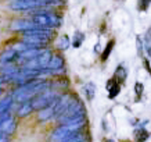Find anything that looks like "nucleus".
Instances as JSON below:
<instances>
[{
  "label": "nucleus",
  "instance_id": "f257e3e1",
  "mask_svg": "<svg viewBox=\"0 0 151 142\" xmlns=\"http://www.w3.org/2000/svg\"><path fill=\"white\" fill-rule=\"evenodd\" d=\"M51 89V82L46 79H31L28 82L19 85L15 91L11 93L14 102H19V103H25V102H31L33 98L40 95L43 92Z\"/></svg>",
  "mask_w": 151,
  "mask_h": 142
},
{
  "label": "nucleus",
  "instance_id": "f03ea898",
  "mask_svg": "<svg viewBox=\"0 0 151 142\" xmlns=\"http://www.w3.org/2000/svg\"><path fill=\"white\" fill-rule=\"evenodd\" d=\"M32 21L39 28L53 29V28H57L61 25L63 18L57 13H50L47 10L35 9V10H32Z\"/></svg>",
  "mask_w": 151,
  "mask_h": 142
},
{
  "label": "nucleus",
  "instance_id": "7ed1b4c3",
  "mask_svg": "<svg viewBox=\"0 0 151 142\" xmlns=\"http://www.w3.org/2000/svg\"><path fill=\"white\" fill-rule=\"evenodd\" d=\"M57 99H58V95H57L53 89H49V91L37 95L36 98H33L32 100H31V105H32L33 110H37V111H39V110L45 109L47 106L53 105Z\"/></svg>",
  "mask_w": 151,
  "mask_h": 142
},
{
  "label": "nucleus",
  "instance_id": "20e7f679",
  "mask_svg": "<svg viewBox=\"0 0 151 142\" xmlns=\"http://www.w3.org/2000/svg\"><path fill=\"white\" fill-rule=\"evenodd\" d=\"M76 117H85V107H83V103L81 100H78V99L73 102L72 105L69 106L68 109L65 110L64 113L60 116L57 120L63 124L64 121H67V120L76 119Z\"/></svg>",
  "mask_w": 151,
  "mask_h": 142
},
{
  "label": "nucleus",
  "instance_id": "39448f33",
  "mask_svg": "<svg viewBox=\"0 0 151 142\" xmlns=\"http://www.w3.org/2000/svg\"><path fill=\"white\" fill-rule=\"evenodd\" d=\"M43 6L45 3L40 0H13L10 3V9L13 11H32L35 9H42Z\"/></svg>",
  "mask_w": 151,
  "mask_h": 142
},
{
  "label": "nucleus",
  "instance_id": "423d86ee",
  "mask_svg": "<svg viewBox=\"0 0 151 142\" xmlns=\"http://www.w3.org/2000/svg\"><path fill=\"white\" fill-rule=\"evenodd\" d=\"M11 31H14V32H21V33H25L28 32V31H31V29H35V28H39L36 25V24L33 23L32 20H15V21H13V24H11Z\"/></svg>",
  "mask_w": 151,
  "mask_h": 142
},
{
  "label": "nucleus",
  "instance_id": "0eeeda50",
  "mask_svg": "<svg viewBox=\"0 0 151 142\" xmlns=\"http://www.w3.org/2000/svg\"><path fill=\"white\" fill-rule=\"evenodd\" d=\"M72 133H75V131H69L65 125H60V127H57V128L50 134L49 141L50 142H65V139Z\"/></svg>",
  "mask_w": 151,
  "mask_h": 142
},
{
  "label": "nucleus",
  "instance_id": "6e6552de",
  "mask_svg": "<svg viewBox=\"0 0 151 142\" xmlns=\"http://www.w3.org/2000/svg\"><path fill=\"white\" fill-rule=\"evenodd\" d=\"M64 67V57L61 55H54L51 56L50 61H49V64H47V70L51 71V73H55V71H58Z\"/></svg>",
  "mask_w": 151,
  "mask_h": 142
},
{
  "label": "nucleus",
  "instance_id": "1a4fd4ad",
  "mask_svg": "<svg viewBox=\"0 0 151 142\" xmlns=\"http://www.w3.org/2000/svg\"><path fill=\"white\" fill-rule=\"evenodd\" d=\"M54 103L37 111V120H39V121L45 123V121H49V120L54 119Z\"/></svg>",
  "mask_w": 151,
  "mask_h": 142
},
{
  "label": "nucleus",
  "instance_id": "9d476101",
  "mask_svg": "<svg viewBox=\"0 0 151 142\" xmlns=\"http://www.w3.org/2000/svg\"><path fill=\"white\" fill-rule=\"evenodd\" d=\"M15 60H18V52H15L14 49H9V50L0 53V63L1 64H10V63H14Z\"/></svg>",
  "mask_w": 151,
  "mask_h": 142
},
{
  "label": "nucleus",
  "instance_id": "9b49d317",
  "mask_svg": "<svg viewBox=\"0 0 151 142\" xmlns=\"http://www.w3.org/2000/svg\"><path fill=\"white\" fill-rule=\"evenodd\" d=\"M15 130H17V121L11 117V119H9L7 121H4V123L0 125V131L1 133H4L6 135H11V134L15 133Z\"/></svg>",
  "mask_w": 151,
  "mask_h": 142
},
{
  "label": "nucleus",
  "instance_id": "f8f14e48",
  "mask_svg": "<svg viewBox=\"0 0 151 142\" xmlns=\"http://www.w3.org/2000/svg\"><path fill=\"white\" fill-rule=\"evenodd\" d=\"M32 111H33V109H32L31 102H25V103H21V106L18 107L17 116H18V117H27V116H29Z\"/></svg>",
  "mask_w": 151,
  "mask_h": 142
},
{
  "label": "nucleus",
  "instance_id": "ddd939ff",
  "mask_svg": "<svg viewBox=\"0 0 151 142\" xmlns=\"http://www.w3.org/2000/svg\"><path fill=\"white\" fill-rule=\"evenodd\" d=\"M86 141H87V138L82 131H75V133H72L65 139V142H86Z\"/></svg>",
  "mask_w": 151,
  "mask_h": 142
},
{
  "label": "nucleus",
  "instance_id": "4468645a",
  "mask_svg": "<svg viewBox=\"0 0 151 142\" xmlns=\"http://www.w3.org/2000/svg\"><path fill=\"white\" fill-rule=\"evenodd\" d=\"M83 92H85V95L89 100H92L93 98H94V93H96V85L93 82H87L85 87H83Z\"/></svg>",
  "mask_w": 151,
  "mask_h": 142
},
{
  "label": "nucleus",
  "instance_id": "2eb2a0df",
  "mask_svg": "<svg viewBox=\"0 0 151 142\" xmlns=\"http://www.w3.org/2000/svg\"><path fill=\"white\" fill-rule=\"evenodd\" d=\"M71 45V41H69L68 35H61L58 38V41H57V47H58L60 50H67Z\"/></svg>",
  "mask_w": 151,
  "mask_h": 142
},
{
  "label": "nucleus",
  "instance_id": "dca6fc26",
  "mask_svg": "<svg viewBox=\"0 0 151 142\" xmlns=\"http://www.w3.org/2000/svg\"><path fill=\"white\" fill-rule=\"evenodd\" d=\"M114 46H115V39H111V41L107 43V46H105L104 52L101 53V61H107V59L110 57L111 52H112V49H114Z\"/></svg>",
  "mask_w": 151,
  "mask_h": 142
},
{
  "label": "nucleus",
  "instance_id": "f3484780",
  "mask_svg": "<svg viewBox=\"0 0 151 142\" xmlns=\"http://www.w3.org/2000/svg\"><path fill=\"white\" fill-rule=\"evenodd\" d=\"M83 41H85V33L81 32V31H76L75 32V35H73V41L71 45L75 47V49H78V47H81L83 43Z\"/></svg>",
  "mask_w": 151,
  "mask_h": 142
},
{
  "label": "nucleus",
  "instance_id": "a211bd4d",
  "mask_svg": "<svg viewBox=\"0 0 151 142\" xmlns=\"http://www.w3.org/2000/svg\"><path fill=\"white\" fill-rule=\"evenodd\" d=\"M128 77V71L124 66H118L116 70H115V79H119V82H124Z\"/></svg>",
  "mask_w": 151,
  "mask_h": 142
},
{
  "label": "nucleus",
  "instance_id": "6ab92c4d",
  "mask_svg": "<svg viewBox=\"0 0 151 142\" xmlns=\"http://www.w3.org/2000/svg\"><path fill=\"white\" fill-rule=\"evenodd\" d=\"M143 49H146L147 55L151 57V31L146 32L144 39H143Z\"/></svg>",
  "mask_w": 151,
  "mask_h": 142
},
{
  "label": "nucleus",
  "instance_id": "aec40b11",
  "mask_svg": "<svg viewBox=\"0 0 151 142\" xmlns=\"http://www.w3.org/2000/svg\"><path fill=\"white\" fill-rule=\"evenodd\" d=\"M136 138H137V142H144L148 138V133L146 130H139L136 131Z\"/></svg>",
  "mask_w": 151,
  "mask_h": 142
},
{
  "label": "nucleus",
  "instance_id": "412c9836",
  "mask_svg": "<svg viewBox=\"0 0 151 142\" xmlns=\"http://www.w3.org/2000/svg\"><path fill=\"white\" fill-rule=\"evenodd\" d=\"M119 91H121V88H119V84H115L114 87H112L110 91H108V96H110V99H114V98L119 93Z\"/></svg>",
  "mask_w": 151,
  "mask_h": 142
},
{
  "label": "nucleus",
  "instance_id": "4be33fe9",
  "mask_svg": "<svg viewBox=\"0 0 151 142\" xmlns=\"http://www.w3.org/2000/svg\"><path fill=\"white\" fill-rule=\"evenodd\" d=\"M151 4V0H140L139 1V10L140 11H147Z\"/></svg>",
  "mask_w": 151,
  "mask_h": 142
},
{
  "label": "nucleus",
  "instance_id": "5701e85b",
  "mask_svg": "<svg viewBox=\"0 0 151 142\" xmlns=\"http://www.w3.org/2000/svg\"><path fill=\"white\" fill-rule=\"evenodd\" d=\"M136 47H137V55L142 56L143 55V41L139 35L136 36Z\"/></svg>",
  "mask_w": 151,
  "mask_h": 142
},
{
  "label": "nucleus",
  "instance_id": "b1692460",
  "mask_svg": "<svg viewBox=\"0 0 151 142\" xmlns=\"http://www.w3.org/2000/svg\"><path fill=\"white\" fill-rule=\"evenodd\" d=\"M134 91H136V95L140 96V95L143 93V84L136 82V85H134Z\"/></svg>",
  "mask_w": 151,
  "mask_h": 142
},
{
  "label": "nucleus",
  "instance_id": "393cba45",
  "mask_svg": "<svg viewBox=\"0 0 151 142\" xmlns=\"http://www.w3.org/2000/svg\"><path fill=\"white\" fill-rule=\"evenodd\" d=\"M45 3V6H50V4H60L63 0H40Z\"/></svg>",
  "mask_w": 151,
  "mask_h": 142
},
{
  "label": "nucleus",
  "instance_id": "a878e982",
  "mask_svg": "<svg viewBox=\"0 0 151 142\" xmlns=\"http://www.w3.org/2000/svg\"><path fill=\"white\" fill-rule=\"evenodd\" d=\"M115 84H118L116 82V79H115V78H111L110 81H107V85H105V88H107V91H110L111 88L114 87Z\"/></svg>",
  "mask_w": 151,
  "mask_h": 142
},
{
  "label": "nucleus",
  "instance_id": "bb28decb",
  "mask_svg": "<svg viewBox=\"0 0 151 142\" xmlns=\"http://www.w3.org/2000/svg\"><path fill=\"white\" fill-rule=\"evenodd\" d=\"M0 142H10L9 135H6V134L1 133V131H0Z\"/></svg>",
  "mask_w": 151,
  "mask_h": 142
},
{
  "label": "nucleus",
  "instance_id": "cd10ccee",
  "mask_svg": "<svg viewBox=\"0 0 151 142\" xmlns=\"http://www.w3.org/2000/svg\"><path fill=\"white\" fill-rule=\"evenodd\" d=\"M144 64H146V68L151 73V68H150V63H148V60H144Z\"/></svg>",
  "mask_w": 151,
  "mask_h": 142
},
{
  "label": "nucleus",
  "instance_id": "c85d7f7f",
  "mask_svg": "<svg viewBox=\"0 0 151 142\" xmlns=\"http://www.w3.org/2000/svg\"><path fill=\"white\" fill-rule=\"evenodd\" d=\"M94 52H96V53L100 52V45H99V43H96V46H94Z\"/></svg>",
  "mask_w": 151,
  "mask_h": 142
},
{
  "label": "nucleus",
  "instance_id": "c756f323",
  "mask_svg": "<svg viewBox=\"0 0 151 142\" xmlns=\"http://www.w3.org/2000/svg\"><path fill=\"white\" fill-rule=\"evenodd\" d=\"M107 142H114V141H112V139H108V141H107Z\"/></svg>",
  "mask_w": 151,
  "mask_h": 142
},
{
  "label": "nucleus",
  "instance_id": "7c9ffc66",
  "mask_svg": "<svg viewBox=\"0 0 151 142\" xmlns=\"http://www.w3.org/2000/svg\"><path fill=\"white\" fill-rule=\"evenodd\" d=\"M0 85H1V81H0Z\"/></svg>",
  "mask_w": 151,
  "mask_h": 142
}]
</instances>
